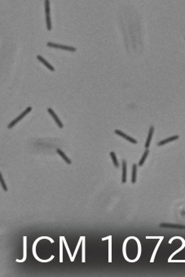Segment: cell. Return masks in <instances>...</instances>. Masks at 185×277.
I'll list each match as a JSON object with an SVG mask.
<instances>
[{
    "label": "cell",
    "mask_w": 185,
    "mask_h": 277,
    "mask_svg": "<svg viewBox=\"0 0 185 277\" xmlns=\"http://www.w3.org/2000/svg\"><path fill=\"white\" fill-rule=\"evenodd\" d=\"M42 239H47V240H49L50 241H51V243H54V240H52V239H51L50 237H48V236H41V237H39V238H38L37 240H35L34 241V245H33V248H32V250H33V254H34V258L37 259L38 261H39V262H50L51 260H52L53 259V258H54V256L53 255H52L51 256V258H49V259H47V260H42V259H40L38 257V255H37V254H36V245H37V242H38L39 240H42Z\"/></svg>",
    "instance_id": "1"
},
{
    "label": "cell",
    "mask_w": 185,
    "mask_h": 277,
    "mask_svg": "<svg viewBox=\"0 0 185 277\" xmlns=\"http://www.w3.org/2000/svg\"><path fill=\"white\" fill-rule=\"evenodd\" d=\"M31 110H32L31 107H28L26 109H25V110L24 112H22V113H21V114L20 115V116H19V117H17L16 119H14V120H13V121H12V122H11L9 125H8V126H7V127H8V129H11V128L13 127L14 126H16V123H18L19 122H20V121H21V119H23V118L25 117V116H26L27 114H28L29 112H30Z\"/></svg>",
    "instance_id": "2"
},
{
    "label": "cell",
    "mask_w": 185,
    "mask_h": 277,
    "mask_svg": "<svg viewBox=\"0 0 185 277\" xmlns=\"http://www.w3.org/2000/svg\"><path fill=\"white\" fill-rule=\"evenodd\" d=\"M45 11H46V21H47V29L51 30L52 25H51V18H50V2L45 1Z\"/></svg>",
    "instance_id": "3"
},
{
    "label": "cell",
    "mask_w": 185,
    "mask_h": 277,
    "mask_svg": "<svg viewBox=\"0 0 185 277\" xmlns=\"http://www.w3.org/2000/svg\"><path fill=\"white\" fill-rule=\"evenodd\" d=\"M162 228H173V229H180L185 230V225H180V224L175 223H161L159 225Z\"/></svg>",
    "instance_id": "4"
},
{
    "label": "cell",
    "mask_w": 185,
    "mask_h": 277,
    "mask_svg": "<svg viewBox=\"0 0 185 277\" xmlns=\"http://www.w3.org/2000/svg\"><path fill=\"white\" fill-rule=\"evenodd\" d=\"M48 47L53 48H60V49H63L65 51H70V52H75L76 48H73V47H68V46H63V45H60V44H56V43H47Z\"/></svg>",
    "instance_id": "5"
},
{
    "label": "cell",
    "mask_w": 185,
    "mask_h": 277,
    "mask_svg": "<svg viewBox=\"0 0 185 277\" xmlns=\"http://www.w3.org/2000/svg\"><path fill=\"white\" fill-rule=\"evenodd\" d=\"M114 132H115V134H117L120 135V136H121V137H122V138H124L125 139L128 140V141H129L130 143H131V144H136L138 143L136 139H135V138H131V137H130L129 135H127V134H126L125 133H123V132H122V131H121L120 130H114Z\"/></svg>",
    "instance_id": "6"
},
{
    "label": "cell",
    "mask_w": 185,
    "mask_h": 277,
    "mask_svg": "<svg viewBox=\"0 0 185 277\" xmlns=\"http://www.w3.org/2000/svg\"><path fill=\"white\" fill-rule=\"evenodd\" d=\"M48 112H49V113H50V115H51V116H52V117H53V119L55 120V122H56V124L58 125L59 127H60V128H63V126H63V123L61 122V121H60V120L59 119V117H57V115H56V114L55 113V112L53 111L52 108H48Z\"/></svg>",
    "instance_id": "7"
},
{
    "label": "cell",
    "mask_w": 185,
    "mask_h": 277,
    "mask_svg": "<svg viewBox=\"0 0 185 277\" xmlns=\"http://www.w3.org/2000/svg\"><path fill=\"white\" fill-rule=\"evenodd\" d=\"M153 131H154V127L152 126L150 129H149V131H148V138H147V140H146V143H145V149H148V147L150 146V144H151V141H152V138H153Z\"/></svg>",
    "instance_id": "8"
},
{
    "label": "cell",
    "mask_w": 185,
    "mask_h": 277,
    "mask_svg": "<svg viewBox=\"0 0 185 277\" xmlns=\"http://www.w3.org/2000/svg\"><path fill=\"white\" fill-rule=\"evenodd\" d=\"M180 138L179 135H174V136H171V137H169V138H166V139H163L162 141H160L158 144V146H162V145H165V144H168L170 142H172L174 140H176L178 138Z\"/></svg>",
    "instance_id": "9"
},
{
    "label": "cell",
    "mask_w": 185,
    "mask_h": 277,
    "mask_svg": "<svg viewBox=\"0 0 185 277\" xmlns=\"http://www.w3.org/2000/svg\"><path fill=\"white\" fill-rule=\"evenodd\" d=\"M122 183H127V161L125 160H122Z\"/></svg>",
    "instance_id": "10"
},
{
    "label": "cell",
    "mask_w": 185,
    "mask_h": 277,
    "mask_svg": "<svg viewBox=\"0 0 185 277\" xmlns=\"http://www.w3.org/2000/svg\"><path fill=\"white\" fill-rule=\"evenodd\" d=\"M63 236H60V262H63Z\"/></svg>",
    "instance_id": "11"
},
{
    "label": "cell",
    "mask_w": 185,
    "mask_h": 277,
    "mask_svg": "<svg viewBox=\"0 0 185 277\" xmlns=\"http://www.w3.org/2000/svg\"><path fill=\"white\" fill-rule=\"evenodd\" d=\"M136 174H137V165L133 164L132 174H131V183H135L136 182Z\"/></svg>",
    "instance_id": "12"
},
{
    "label": "cell",
    "mask_w": 185,
    "mask_h": 277,
    "mask_svg": "<svg viewBox=\"0 0 185 277\" xmlns=\"http://www.w3.org/2000/svg\"><path fill=\"white\" fill-rule=\"evenodd\" d=\"M56 152H57V153H58V154L60 155V157H61L62 158H63V160L64 161H65V162H66L67 164L70 165V164L72 163V162H71V161L69 160V158H68V157H67L66 155L64 153V152H62V151H61V149H56Z\"/></svg>",
    "instance_id": "13"
},
{
    "label": "cell",
    "mask_w": 185,
    "mask_h": 277,
    "mask_svg": "<svg viewBox=\"0 0 185 277\" xmlns=\"http://www.w3.org/2000/svg\"><path fill=\"white\" fill-rule=\"evenodd\" d=\"M37 58H38V60L39 61H41V62H42V64H44V65H46V66H47V67H48V69H50L51 71H54V70H55V69H54V68H53L51 64H49V63H48V61H47V60H46L45 59L42 58V56H38Z\"/></svg>",
    "instance_id": "14"
},
{
    "label": "cell",
    "mask_w": 185,
    "mask_h": 277,
    "mask_svg": "<svg viewBox=\"0 0 185 277\" xmlns=\"http://www.w3.org/2000/svg\"><path fill=\"white\" fill-rule=\"evenodd\" d=\"M26 240H27L26 236H24V256H23V259H22V260L16 259V262H25V260H26V246H27Z\"/></svg>",
    "instance_id": "15"
},
{
    "label": "cell",
    "mask_w": 185,
    "mask_h": 277,
    "mask_svg": "<svg viewBox=\"0 0 185 277\" xmlns=\"http://www.w3.org/2000/svg\"><path fill=\"white\" fill-rule=\"evenodd\" d=\"M148 153H149V150H148V149H146V151L144 152V153H143V156H142V158L140 159L139 162V166H142V165H143V163L145 162V160H146V158H147V157H148Z\"/></svg>",
    "instance_id": "16"
},
{
    "label": "cell",
    "mask_w": 185,
    "mask_h": 277,
    "mask_svg": "<svg viewBox=\"0 0 185 277\" xmlns=\"http://www.w3.org/2000/svg\"><path fill=\"white\" fill-rule=\"evenodd\" d=\"M82 236H81V237L79 238V240H78V245H77V246H76V250H75V251H74V254H73V258H72V260H71V262L74 261V259H75V257H76L77 254H78V250H79V247H80V245H81V243H82Z\"/></svg>",
    "instance_id": "17"
},
{
    "label": "cell",
    "mask_w": 185,
    "mask_h": 277,
    "mask_svg": "<svg viewBox=\"0 0 185 277\" xmlns=\"http://www.w3.org/2000/svg\"><path fill=\"white\" fill-rule=\"evenodd\" d=\"M110 157H111L112 160H113V162L114 166H115L116 168H118V167H119V163H118V161L117 160L116 155H115V153H114L113 152H111V153H110Z\"/></svg>",
    "instance_id": "18"
},
{
    "label": "cell",
    "mask_w": 185,
    "mask_h": 277,
    "mask_svg": "<svg viewBox=\"0 0 185 277\" xmlns=\"http://www.w3.org/2000/svg\"><path fill=\"white\" fill-rule=\"evenodd\" d=\"M162 239H163V237L160 238V240H159V242L158 243V245H156V247H155V250H154L153 254V256H152V258H151V260H150V262H153L154 261V258H155V255H156V254H157V251H158V250L159 246H160V245H161V242H162Z\"/></svg>",
    "instance_id": "19"
},
{
    "label": "cell",
    "mask_w": 185,
    "mask_h": 277,
    "mask_svg": "<svg viewBox=\"0 0 185 277\" xmlns=\"http://www.w3.org/2000/svg\"><path fill=\"white\" fill-rule=\"evenodd\" d=\"M82 262H85V238L82 237Z\"/></svg>",
    "instance_id": "20"
},
{
    "label": "cell",
    "mask_w": 185,
    "mask_h": 277,
    "mask_svg": "<svg viewBox=\"0 0 185 277\" xmlns=\"http://www.w3.org/2000/svg\"><path fill=\"white\" fill-rule=\"evenodd\" d=\"M112 236H110L109 237V262H111V258H112Z\"/></svg>",
    "instance_id": "21"
},
{
    "label": "cell",
    "mask_w": 185,
    "mask_h": 277,
    "mask_svg": "<svg viewBox=\"0 0 185 277\" xmlns=\"http://www.w3.org/2000/svg\"><path fill=\"white\" fill-rule=\"evenodd\" d=\"M63 240H64V246H65V248H66V250H67L68 254H69V257L70 258V260H72L73 255L71 254V252H70V250H69V246H68V244H67L66 240H65V239H64V237H63Z\"/></svg>",
    "instance_id": "22"
},
{
    "label": "cell",
    "mask_w": 185,
    "mask_h": 277,
    "mask_svg": "<svg viewBox=\"0 0 185 277\" xmlns=\"http://www.w3.org/2000/svg\"><path fill=\"white\" fill-rule=\"evenodd\" d=\"M0 182H1V186H2V187H3V189L5 192H7V186H6L5 182H4V180H3V175H2V174H0Z\"/></svg>",
    "instance_id": "23"
},
{
    "label": "cell",
    "mask_w": 185,
    "mask_h": 277,
    "mask_svg": "<svg viewBox=\"0 0 185 277\" xmlns=\"http://www.w3.org/2000/svg\"><path fill=\"white\" fill-rule=\"evenodd\" d=\"M109 237H105V238H103L102 240H107V239H108Z\"/></svg>",
    "instance_id": "24"
}]
</instances>
